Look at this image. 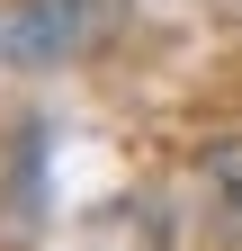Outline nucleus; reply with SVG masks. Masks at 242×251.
I'll use <instances>...</instances> for the list:
<instances>
[{"label": "nucleus", "mask_w": 242, "mask_h": 251, "mask_svg": "<svg viewBox=\"0 0 242 251\" xmlns=\"http://www.w3.org/2000/svg\"><path fill=\"white\" fill-rule=\"evenodd\" d=\"M135 0H9L0 9V63H90L126 36Z\"/></svg>", "instance_id": "f257e3e1"}, {"label": "nucleus", "mask_w": 242, "mask_h": 251, "mask_svg": "<svg viewBox=\"0 0 242 251\" xmlns=\"http://www.w3.org/2000/svg\"><path fill=\"white\" fill-rule=\"evenodd\" d=\"M206 206H216L224 242L242 251V135H224L216 152H206Z\"/></svg>", "instance_id": "f03ea898"}]
</instances>
